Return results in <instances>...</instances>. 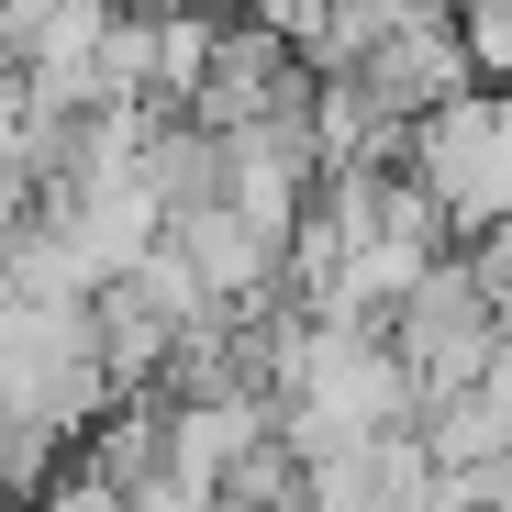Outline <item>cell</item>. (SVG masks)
<instances>
[{"mask_svg":"<svg viewBox=\"0 0 512 512\" xmlns=\"http://www.w3.org/2000/svg\"><path fill=\"white\" fill-rule=\"evenodd\" d=\"M334 67H346L401 134H412L423 112H446L457 90H479V78H468V45H457V12H401V23H379L357 56H334Z\"/></svg>","mask_w":512,"mask_h":512,"instance_id":"7a4b0ae2","label":"cell"},{"mask_svg":"<svg viewBox=\"0 0 512 512\" xmlns=\"http://www.w3.org/2000/svg\"><path fill=\"white\" fill-rule=\"evenodd\" d=\"M34 512H123V479H112L90 446H78V457H67L45 490H34Z\"/></svg>","mask_w":512,"mask_h":512,"instance_id":"277c9868","label":"cell"},{"mask_svg":"<svg viewBox=\"0 0 512 512\" xmlns=\"http://www.w3.org/2000/svg\"><path fill=\"white\" fill-rule=\"evenodd\" d=\"M123 512H223V490L212 479H190V468H145V479H123Z\"/></svg>","mask_w":512,"mask_h":512,"instance_id":"5b68a950","label":"cell"},{"mask_svg":"<svg viewBox=\"0 0 512 512\" xmlns=\"http://www.w3.org/2000/svg\"><path fill=\"white\" fill-rule=\"evenodd\" d=\"M468 279H479V301L512 323V223H490V234H468Z\"/></svg>","mask_w":512,"mask_h":512,"instance_id":"8992f818","label":"cell"},{"mask_svg":"<svg viewBox=\"0 0 512 512\" xmlns=\"http://www.w3.org/2000/svg\"><path fill=\"white\" fill-rule=\"evenodd\" d=\"M401 179L446 212V234H490L512 223V90H457L446 112H423L401 134Z\"/></svg>","mask_w":512,"mask_h":512,"instance_id":"6da1fadb","label":"cell"},{"mask_svg":"<svg viewBox=\"0 0 512 512\" xmlns=\"http://www.w3.org/2000/svg\"><path fill=\"white\" fill-rule=\"evenodd\" d=\"M457 45H468V78L512 90V0H457Z\"/></svg>","mask_w":512,"mask_h":512,"instance_id":"3957f363","label":"cell"},{"mask_svg":"<svg viewBox=\"0 0 512 512\" xmlns=\"http://www.w3.org/2000/svg\"><path fill=\"white\" fill-rule=\"evenodd\" d=\"M45 12H56V0H0V34H34Z\"/></svg>","mask_w":512,"mask_h":512,"instance_id":"52a82bcc","label":"cell"}]
</instances>
